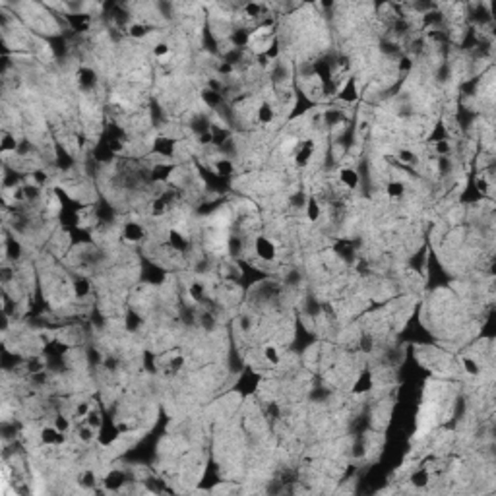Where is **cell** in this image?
<instances>
[{
    "label": "cell",
    "instance_id": "83f0119b",
    "mask_svg": "<svg viewBox=\"0 0 496 496\" xmlns=\"http://www.w3.org/2000/svg\"><path fill=\"white\" fill-rule=\"evenodd\" d=\"M204 285L200 283V281H194L190 287H188V295H190V299L194 301V303H200L202 299H204Z\"/></svg>",
    "mask_w": 496,
    "mask_h": 496
},
{
    "label": "cell",
    "instance_id": "e0dca14e",
    "mask_svg": "<svg viewBox=\"0 0 496 496\" xmlns=\"http://www.w3.org/2000/svg\"><path fill=\"white\" fill-rule=\"evenodd\" d=\"M169 198L167 196H159V198H155L154 202H152V208H150V214L154 217H161L165 216L167 212H169V202H167Z\"/></svg>",
    "mask_w": 496,
    "mask_h": 496
},
{
    "label": "cell",
    "instance_id": "1f68e13d",
    "mask_svg": "<svg viewBox=\"0 0 496 496\" xmlns=\"http://www.w3.org/2000/svg\"><path fill=\"white\" fill-rule=\"evenodd\" d=\"M450 152H452V146H450V140H448V138L434 142V154L436 155L446 157V155H450Z\"/></svg>",
    "mask_w": 496,
    "mask_h": 496
},
{
    "label": "cell",
    "instance_id": "7c38bea8",
    "mask_svg": "<svg viewBox=\"0 0 496 496\" xmlns=\"http://www.w3.org/2000/svg\"><path fill=\"white\" fill-rule=\"evenodd\" d=\"M372 388V378L371 372H363L357 376L355 384H353V394H365Z\"/></svg>",
    "mask_w": 496,
    "mask_h": 496
},
{
    "label": "cell",
    "instance_id": "277c9868",
    "mask_svg": "<svg viewBox=\"0 0 496 496\" xmlns=\"http://www.w3.org/2000/svg\"><path fill=\"white\" fill-rule=\"evenodd\" d=\"M146 237H148V231L138 221H128L123 227V239L128 243H142Z\"/></svg>",
    "mask_w": 496,
    "mask_h": 496
},
{
    "label": "cell",
    "instance_id": "ac0fdd59",
    "mask_svg": "<svg viewBox=\"0 0 496 496\" xmlns=\"http://www.w3.org/2000/svg\"><path fill=\"white\" fill-rule=\"evenodd\" d=\"M405 190H407V186H405V183H402V181H390L388 186H386V194H388V198H392V200H400V198H403Z\"/></svg>",
    "mask_w": 496,
    "mask_h": 496
},
{
    "label": "cell",
    "instance_id": "52a82bcc",
    "mask_svg": "<svg viewBox=\"0 0 496 496\" xmlns=\"http://www.w3.org/2000/svg\"><path fill=\"white\" fill-rule=\"evenodd\" d=\"M340 181L343 183V186H347L349 190H355V188H359V185H361V175H359V171H355L353 167H343V169H340Z\"/></svg>",
    "mask_w": 496,
    "mask_h": 496
},
{
    "label": "cell",
    "instance_id": "7a4b0ae2",
    "mask_svg": "<svg viewBox=\"0 0 496 496\" xmlns=\"http://www.w3.org/2000/svg\"><path fill=\"white\" fill-rule=\"evenodd\" d=\"M254 252H256V256H258L260 260H264V262H274L276 256H278V248H276V245H274L268 237H264V235L256 237V241H254Z\"/></svg>",
    "mask_w": 496,
    "mask_h": 496
},
{
    "label": "cell",
    "instance_id": "d6a6232c",
    "mask_svg": "<svg viewBox=\"0 0 496 496\" xmlns=\"http://www.w3.org/2000/svg\"><path fill=\"white\" fill-rule=\"evenodd\" d=\"M396 159L402 163V165H413L415 161H417V155L413 154L411 150H407V148H403V150H400L398 152V155H396Z\"/></svg>",
    "mask_w": 496,
    "mask_h": 496
},
{
    "label": "cell",
    "instance_id": "ab89813d",
    "mask_svg": "<svg viewBox=\"0 0 496 496\" xmlns=\"http://www.w3.org/2000/svg\"><path fill=\"white\" fill-rule=\"evenodd\" d=\"M398 68H400V72H409L411 68H413V62H411V59L409 57H403L402 61H400V64H398Z\"/></svg>",
    "mask_w": 496,
    "mask_h": 496
},
{
    "label": "cell",
    "instance_id": "ffe728a7",
    "mask_svg": "<svg viewBox=\"0 0 496 496\" xmlns=\"http://www.w3.org/2000/svg\"><path fill=\"white\" fill-rule=\"evenodd\" d=\"M16 150H18V140L12 136V134H8V132H2V140H0V152L6 155V154H16Z\"/></svg>",
    "mask_w": 496,
    "mask_h": 496
},
{
    "label": "cell",
    "instance_id": "7402d4cb",
    "mask_svg": "<svg viewBox=\"0 0 496 496\" xmlns=\"http://www.w3.org/2000/svg\"><path fill=\"white\" fill-rule=\"evenodd\" d=\"M68 20H70V26L78 31H86L90 28V16L88 14H70Z\"/></svg>",
    "mask_w": 496,
    "mask_h": 496
},
{
    "label": "cell",
    "instance_id": "8fae6325",
    "mask_svg": "<svg viewBox=\"0 0 496 496\" xmlns=\"http://www.w3.org/2000/svg\"><path fill=\"white\" fill-rule=\"evenodd\" d=\"M169 245H171L173 250H177V252H185L186 247H188V241H186V237L181 231L173 229V231H169Z\"/></svg>",
    "mask_w": 496,
    "mask_h": 496
},
{
    "label": "cell",
    "instance_id": "44dd1931",
    "mask_svg": "<svg viewBox=\"0 0 496 496\" xmlns=\"http://www.w3.org/2000/svg\"><path fill=\"white\" fill-rule=\"evenodd\" d=\"M76 436H78V440L80 442H84V444H92L93 440L97 438V431L90 427V425H82V427H78V431H76Z\"/></svg>",
    "mask_w": 496,
    "mask_h": 496
},
{
    "label": "cell",
    "instance_id": "f1b7e54d",
    "mask_svg": "<svg viewBox=\"0 0 496 496\" xmlns=\"http://www.w3.org/2000/svg\"><path fill=\"white\" fill-rule=\"evenodd\" d=\"M47 353H51L53 357H62L66 351H68V345L66 343H62V341H49V345H47V349H45Z\"/></svg>",
    "mask_w": 496,
    "mask_h": 496
},
{
    "label": "cell",
    "instance_id": "5bb4252c",
    "mask_svg": "<svg viewBox=\"0 0 496 496\" xmlns=\"http://www.w3.org/2000/svg\"><path fill=\"white\" fill-rule=\"evenodd\" d=\"M150 31H152V28L148 24H144V22H134V24L128 26V35L132 39H144V37L150 35Z\"/></svg>",
    "mask_w": 496,
    "mask_h": 496
},
{
    "label": "cell",
    "instance_id": "d6986e66",
    "mask_svg": "<svg viewBox=\"0 0 496 496\" xmlns=\"http://www.w3.org/2000/svg\"><path fill=\"white\" fill-rule=\"evenodd\" d=\"M429 483H431V475L427 469H419L411 475V485L415 489H425V487H429Z\"/></svg>",
    "mask_w": 496,
    "mask_h": 496
},
{
    "label": "cell",
    "instance_id": "4fadbf2b",
    "mask_svg": "<svg viewBox=\"0 0 496 496\" xmlns=\"http://www.w3.org/2000/svg\"><path fill=\"white\" fill-rule=\"evenodd\" d=\"M305 210H307V217H309L310 223H316L320 219V216H322V208H320V204H318L316 198H307Z\"/></svg>",
    "mask_w": 496,
    "mask_h": 496
},
{
    "label": "cell",
    "instance_id": "484cf974",
    "mask_svg": "<svg viewBox=\"0 0 496 496\" xmlns=\"http://www.w3.org/2000/svg\"><path fill=\"white\" fill-rule=\"evenodd\" d=\"M202 101L210 107V109H217L221 105V93H216L212 90H204L202 92Z\"/></svg>",
    "mask_w": 496,
    "mask_h": 496
},
{
    "label": "cell",
    "instance_id": "8992f818",
    "mask_svg": "<svg viewBox=\"0 0 496 496\" xmlns=\"http://www.w3.org/2000/svg\"><path fill=\"white\" fill-rule=\"evenodd\" d=\"M78 86L82 90H86V92L93 90L97 86V72L93 68H86V66L80 68L78 70Z\"/></svg>",
    "mask_w": 496,
    "mask_h": 496
},
{
    "label": "cell",
    "instance_id": "d590c367",
    "mask_svg": "<svg viewBox=\"0 0 496 496\" xmlns=\"http://www.w3.org/2000/svg\"><path fill=\"white\" fill-rule=\"evenodd\" d=\"M169 53H171V47H169V43H165V41L157 43V45L154 47V57L155 59H165Z\"/></svg>",
    "mask_w": 496,
    "mask_h": 496
},
{
    "label": "cell",
    "instance_id": "8d00e7d4",
    "mask_svg": "<svg viewBox=\"0 0 496 496\" xmlns=\"http://www.w3.org/2000/svg\"><path fill=\"white\" fill-rule=\"evenodd\" d=\"M90 409H92V405H90V403L82 402V403H78V407H76V413H74V415H76L78 419H82V421H84V419H86V415L90 413Z\"/></svg>",
    "mask_w": 496,
    "mask_h": 496
},
{
    "label": "cell",
    "instance_id": "6da1fadb",
    "mask_svg": "<svg viewBox=\"0 0 496 496\" xmlns=\"http://www.w3.org/2000/svg\"><path fill=\"white\" fill-rule=\"evenodd\" d=\"M316 154V140L312 138H307V140H301L295 144L293 148V157H295V165L297 167H307L312 157Z\"/></svg>",
    "mask_w": 496,
    "mask_h": 496
},
{
    "label": "cell",
    "instance_id": "4dcf8cb0",
    "mask_svg": "<svg viewBox=\"0 0 496 496\" xmlns=\"http://www.w3.org/2000/svg\"><path fill=\"white\" fill-rule=\"evenodd\" d=\"M462 367H464L465 372H467V374H471V376H477V374L481 372L479 363H477L475 359H471V357H462Z\"/></svg>",
    "mask_w": 496,
    "mask_h": 496
},
{
    "label": "cell",
    "instance_id": "2e32d148",
    "mask_svg": "<svg viewBox=\"0 0 496 496\" xmlns=\"http://www.w3.org/2000/svg\"><path fill=\"white\" fill-rule=\"evenodd\" d=\"M214 171H216L217 177H231L235 173V165L229 161V159H217L214 163Z\"/></svg>",
    "mask_w": 496,
    "mask_h": 496
},
{
    "label": "cell",
    "instance_id": "74e56055",
    "mask_svg": "<svg viewBox=\"0 0 496 496\" xmlns=\"http://www.w3.org/2000/svg\"><path fill=\"white\" fill-rule=\"evenodd\" d=\"M475 185H477V190H479L483 196H487V194H489V186L491 185L487 183V179H485V177H479V179L475 181Z\"/></svg>",
    "mask_w": 496,
    "mask_h": 496
},
{
    "label": "cell",
    "instance_id": "ba28073f",
    "mask_svg": "<svg viewBox=\"0 0 496 496\" xmlns=\"http://www.w3.org/2000/svg\"><path fill=\"white\" fill-rule=\"evenodd\" d=\"M210 132H212V144H216L217 148L225 146L231 140V132L221 124H210Z\"/></svg>",
    "mask_w": 496,
    "mask_h": 496
},
{
    "label": "cell",
    "instance_id": "f35d334b",
    "mask_svg": "<svg viewBox=\"0 0 496 496\" xmlns=\"http://www.w3.org/2000/svg\"><path fill=\"white\" fill-rule=\"evenodd\" d=\"M229 248H231V254H239V252L243 250V243H241V239L233 237V239H231V243H229Z\"/></svg>",
    "mask_w": 496,
    "mask_h": 496
},
{
    "label": "cell",
    "instance_id": "f546056e",
    "mask_svg": "<svg viewBox=\"0 0 496 496\" xmlns=\"http://www.w3.org/2000/svg\"><path fill=\"white\" fill-rule=\"evenodd\" d=\"M90 289H92V285H90V281L84 278L76 279L74 281V291H76V297H86V295H90Z\"/></svg>",
    "mask_w": 496,
    "mask_h": 496
},
{
    "label": "cell",
    "instance_id": "d4e9b609",
    "mask_svg": "<svg viewBox=\"0 0 496 496\" xmlns=\"http://www.w3.org/2000/svg\"><path fill=\"white\" fill-rule=\"evenodd\" d=\"M264 361L270 363L272 367H278L279 363H281V355H279V351L274 345H266L264 347Z\"/></svg>",
    "mask_w": 496,
    "mask_h": 496
},
{
    "label": "cell",
    "instance_id": "9c48e42d",
    "mask_svg": "<svg viewBox=\"0 0 496 496\" xmlns=\"http://www.w3.org/2000/svg\"><path fill=\"white\" fill-rule=\"evenodd\" d=\"M274 107L268 103V101H262L260 105H258V109H256V121L260 124H270L272 121H274Z\"/></svg>",
    "mask_w": 496,
    "mask_h": 496
},
{
    "label": "cell",
    "instance_id": "30bf717a",
    "mask_svg": "<svg viewBox=\"0 0 496 496\" xmlns=\"http://www.w3.org/2000/svg\"><path fill=\"white\" fill-rule=\"evenodd\" d=\"M338 97H340L341 101H345V103H353V101L357 99V84H355V78H347V82L341 86Z\"/></svg>",
    "mask_w": 496,
    "mask_h": 496
},
{
    "label": "cell",
    "instance_id": "5b68a950",
    "mask_svg": "<svg viewBox=\"0 0 496 496\" xmlns=\"http://www.w3.org/2000/svg\"><path fill=\"white\" fill-rule=\"evenodd\" d=\"M39 438L45 446H51V448H57V446H62L66 442V434L61 433L55 425L53 427H43L41 433H39Z\"/></svg>",
    "mask_w": 496,
    "mask_h": 496
},
{
    "label": "cell",
    "instance_id": "9a60e30c",
    "mask_svg": "<svg viewBox=\"0 0 496 496\" xmlns=\"http://www.w3.org/2000/svg\"><path fill=\"white\" fill-rule=\"evenodd\" d=\"M103 485H105L107 491H119L124 485V475L123 473H119V471H113V473H109V475L105 477Z\"/></svg>",
    "mask_w": 496,
    "mask_h": 496
},
{
    "label": "cell",
    "instance_id": "e575fe53",
    "mask_svg": "<svg viewBox=\"0 0 496 496\" xmlns=\"http://www.w3.org/2000/svg\"><path fill=\"white\" fill-rule=\"evenodd\" d=\"M55 427L61 431V433H68L70 429H72V423H70V419L68 417H64V415H57L55 417Z\"/></svg>",
    "mask_w": 496,
    "mask_h": 496
},
{
    "label": "cell",
    "instance_id": "603a6c76",
    "mask_svg": "<svg viewBox=\"0 0 496 496\" xmlns=\"http://www.w3.org/2000/svg\"><path fill=\"white\" fill-rule=\"evenodd\" d=\"M84 423H86V425H90V427H93L95 431H99V429L103 427V417H101V411H99V409H95V407H92V409H90V413L86 415Z\"/></svg>",
    "mask_w": 496,
    "mask_h": 496
},
{
    "label": "cell",
    "instance_id": "3957f363",
    "mask_svg": "<svg viewBox=\"0 0 496 496\" xmlns=\"http://www.w3.org/2000/svg\"><path fill=\"white\" fill-rule=\"evenodd\" d=\"M154 154L171 159L177 154V140L171 136H157L154 140Z\"/></svg>",
    "mask_w": 496,
    "mask_h": 496
},
{
    "label": "cell",
    "instance_id": "cb8c5ba5",
    "mask_svg": "<svg viewBox=\"0 0 496 496\" xmlns=\"http://www.w3.org/2000/svg\"><path fill=\"white\" fill-rule=\"evenodd\" d=\"M250 39H252V33H248L247 30H237L231 35V41H233L235 47H247L250 43Z\"/></svg>",
    "mask_w": 496,
    "mask_h": 496
},
{
    "label": "cell",
    "instance_id": "836d02e7",
    "mask_svg": "<svg viewBox=\"0 0 496 496\" xmlns=\"http://www.w3.org/2000/svg\"><path fill=\"white\" fill-rule=\"evenodd\" d=\"M80 485H82L84 489H93V487L97 485V477H95V473H93V471H86V473L80 477Z\"/></svg>",
    "mask_w": 496,
    "mask_h": 496
},
{
    "label": "cell",
    "instance_id": "4316f807",
    "mask_svg": "<svg viewBox=\"0 0 496 496\" xmlns=\"http://www.w3.org/2000/svg\"><path fill=\"white\" fill-rule=\"evenodd\" d=\"M173 169H175V165H157L152 177H154V181H167L173 175Z\"/></svg>",
    "mask_w": 496,
    "mask_h": 496
}]
</instances>
